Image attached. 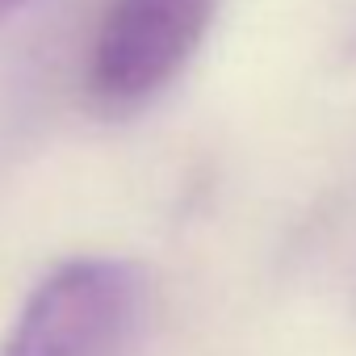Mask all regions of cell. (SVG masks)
I'll list each match as a JSON object with an SVG mask.
<instances>
[{"instance_id":"obj_1","label":"cell","mask_w":356,"mask_h":356,"mask_svg":"<svg viewBox=\"0 0 356 356\" xmlns=\"http://www.w3.org/2000/svg\"><path fill=\"white\" fill-rule=\"evenodd\" d=\"M143 273L126 260H72L26 302L0 356H118L143 314Z\"/></svg>"},{"instance_id":"obj_2","label":"cell","mask_w":356,"mask_h":356,"mask_svg":"<svg viewBox=\"0 0 356 356\" xmlns=\"http://www.w3.org/2000/svg\"><path fill=\"white\" fill-rule=\"evenodd\" d=\"M218 0H109L88 84L105 109H138L185 72Z\"/></svg>"},{"instance_id":"obj_3","label":"cell","mask_w":356,"mask_h":356,"mask_svg":"<svg viewBox=\"0 0 356 356\" xmlns=\"http://www.w3.org/2000/svg\"><path fill=\"white\" fill-rule=\"evenodd\" d=\"M17 5H22V0H0V17H5V13H13Z\"/></svg>"}]
</instances>
